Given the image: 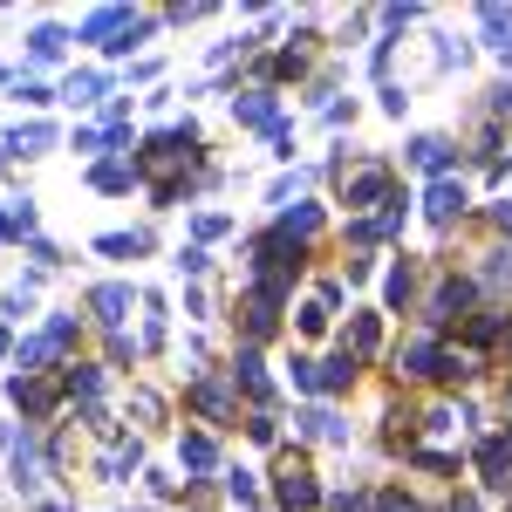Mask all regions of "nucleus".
I'll use <instances>...</instances> for the list:
<instances>
[{"instance_id": "51", "label": "nucleus", "mask_w": 512, "mask_h": 512, "mask_svg": "<svg viewBox=\"0 0 512 512\" xmlns=\"http://www.w3.org/2000/svg\"><path fill=\"white\" fill-rule=\"evenodd\" d=\"M506 410H512V390H506Z\"/></svg>"}, {"instance_id": "10", "label": "nucleus", "mask_w": 512, "mask_h": 512, "mask_svg": "<svg viewBox=\"0 0 512 512\" xmlns=\"http://www.w3.org/2000/svg\"><path fill=\"white\" fill-rule=\"evenodd\" d=\"M192 410L205 424H226L233 417V383H212V376H192Z\"/></svg>"}, {"instance_id": "3", "label": "nucleus", "mask_w": 512, "mask_h": 512, "mask_svg": "<svg viewBox=\"0 0 512 512\" xmlns=\"http://www.w3.org/2000/svg\"><path fill=\"white\" fill-rule=\"evenodd\" d=\"M472 287H478V280L444 274V280L431 287V301H424V321H431V328H451V321H465V308H472Z\"/></svg>"}, {"instance_id": "35", "label": "nucleus", "mask_w": 512, "mask_h": 512, "mask_svg": "<svg viewBox=\"0 0 512 512\" xmlns=\"http://www.w3.org/2000/svg\"><path fill=\"white\" fill-rule=\"evenodd\" d=\"M103 349H110V369H123V362L137 369V342H130L123 328H110V342H103Z\"/></svg>"}, {"instance_id": "38", "label": "nucleus", "mask_w": 512, "mask_h": 512, "mask_svg": "<svg viewBox=\"0 0 512 512\" xmlns=\"http://www.w3.org/2000/svg\"><path fill=\"white\" fill-rule=\"evenodd\" d=\"M328 321H335V308L308 301V308H301V335H328Z\"/></svg>"}, {"instance_id": "31", "label": "nucleus", "mask_w": 512, "mask_h": 512, "mask_svg": "<svg viewBox=\"0 0 512 512\" xmlns=\"http://www.w3.org/2000/svg\"><path fill=\"white\" fill-rule=\"evenodd\" d=\"M192 233H198V246H205V239H226V233H233V219H226V212H198Z\"/></svg>"}, {"instance_id": "45", "label": "nucleus", "mask_w": 512, "mask_h": 512, "mask_svg": "<svg viewBox=\"0 0 512 512\" xmlns=\"http://www.w3.org/2000/svg\"><path fill=\"white\" fill-rule=\"evenodd\" d=\"M417 14H424V7H383V28H390V35H396V28H410Z\"/></svg>"}, {"instance_id": "41", "label": "nucleus", "mask_w": 512, "mask_h": 512, "mask_svg": "<svg viewBox=\"0 0 512 512\" xmlns=\"http://www.w3.org/2000/svg\"><path fill=\"white\" fill-rule=\"evenodd\" d=\"M376 512H417V499H410V492H396V485H390V492H376Z\"/></svg>"}, {"instance_id": "34", "label": "nucleus", "mask_w": 512, "mask_h": 512, "mask_svg": "<svg viewBox=\"0 0 512 512\" xmlns=\"http://www.w3.org/2000/svg\"><path fill=\"white\" fill-rule=\"evenodd\" d=\"M226 499H233V506H253V499H260L253 472H226Z\"/></svg>"}, {"instance_id": "29", "label": "nucleus", "mask_w": 512, "mask_h": 512, "mask_svg": "<svg viewBox=\"0 0 512 512\" xmlns=\"http://www.w3.org/2000/svg\"><path fill=\"white\" fill-rule=\"evenodd\" d=\"M410 294H417V267L403 260V267H390V280H383V301H390V308H410Z\"/></svg>"}, {"instance_id": "14", "label": "nucleus", "mask_w": 512, "mask_h": 512, "mask_svg": "<svg viewBox=\"0 0 512 512\" xmlns=\"http://www.w3.org/2000/svg\"><path fill=\"white\" fill-rule=\"evenodd\" d=\"M0 151H7V158H14V151H21V158H41V151H55V123H14V130L0 137Z\"/></svg>"}, {"instance_id": "13", "label": "nucleus", "mask_w": 512, "mask_h": 512, "mask_svg": "<svg viewBox=\"0 0 512 512\" xmlns=\"http://www.w3.org/2000/svg\"><path fill=\"white\" fill-rule=\"evenodd\" d=\"M130 21H137L130 7H96V14H89V21L76 28V41H96V48H110V41H117Z\"/></svg>"}, {"instance_id": "7", "label": "nucleus", "mask_w": 512, "mask_h": 512, "mask_svg": "<svg viewBox=\"0 0 512 512\" xmlns=\"http://www.w3.org/2000/svg\"><path fill=\"white\" fill-rule=\"evenodd\" d=\"M437 362H444V342H403L396 349V383H437Z\"/></svg>"}, {"instance_id": "6", "label": "nucleus", "mask_w": 512, "mask_h": 512, "mask_svg": "<svg viewBox=\"0 0 512 512\" xmlns=\"http://www.w3.org/2000/svg\"><path fill=\"white\" fill-rule=\"evenodd\" d=\"M472 465H478V485L485 492H512V437H485L472 451Z\"/></svg>"}, {"instance_id": "53", "label": "nucleus", "mask_w": 512, "mask_h": 512, "mask_svg": "<svg viewBox=\"0 0 512 512\" xmlns=\"http://www.w3.org/2000/svg\"><path fill=\"white\" fill-rule=\"evenodd\" d=\"M506 437H512V431H506Z\"/></svg>"}, {"instance_id": "19", "label": "nucleus", "mask_w": 512, "mask_h": 512, "mask_svg": "<svg viewBox=\"0 0 512 512\" xmlns=\"http://www.w3.org/2000/svg\"><path fill=\"white\" fill-rule=\"evenodd\" d=\"M137 465H144V444H137V437H117V444L103 451V465H96V472L110 478V485H123V478L137 472Z\"/></svg>"}, {"instance_id": "23", "label": "nucleus", "mask_w": 512, "mask_h": 512, "mask_svg": "<svg viewBox=\"0 0 512 512\" xmlns=\"http://www.w3.org/2000/svg\"><path fill=\"white\" fill-rule=\"evenodd\" d=\"M355 383V355H328V362H315V396H342Z\"/></svg>"}, {"instance_id": "49", "label": "nucleus", "mask_w": 512, "mask_h": 512, "mask_svg": "<svg viewBox=\"0 0 512 512\" xmlns=\"http://www.w3.org/2000/svg\"><path fill=\"white\" fill-rule=\"evenodd\" d=\"M451 512H485V506H478L472 492H458V499H451Z\"/></svg>"}, {"instance_id": "40", "label": "nucleus", "mask_w": 512, "mask_h": 512, "mask_svg": "<svg viewBox=\"0 0 512 512\" xmlns=\"http://www.w3.org/2000/svg\"><path fill=\"white\" fill-rule=\"evenodd\" d=\"M410 110V89L403 82H383V117H403Z\"/></svg>"}, {"instance_id": "4", "label": "nucleus", "mask_w": 512, "mask_h": 512, "mask_svg": "<svg viewBox=\"0 0 512 512\" xmlns=\"http://www.w3.org/2000/svg\"><path fill=\"white\" fill-rule=\"evenodd\" d=\"M342 198L349 205H390V164H376V158H362L355 171H342Z\"/></svg>"}, {"instance_id": "5", "label": "nucleus", "mask_w": 512, "mask_h": 512, "mask_svg": "<svg viewBox=\"0 0 512 512\" xmlns=\"http://www.w3.org/2000/svg\"><path fill=\"white\" fill-rule=\"evenodd\" d=\"M130 301H137V287H130V280H103V287H89V321L110 335V328H123Z\"/></svg>"}, {"instance_id": "8", "label": "nucleus", "mask_w": 512, "mask_h": 512, "mask_svg": "<svg viewBox=\"0 0 512 512\" xmlns=\"http://www.w3.org/2000/svg\"><path fill=\"white\" fill-rule=\"evenodd\" d=\"M233 117L246 123V130H267V137H280V130H287L274 89H246V96H233Z\"/></svg>"}, {"instance_id": "18", "label": "nucleus", "mask_w": 512, "mask_h": 512, "mask_svg": "<svg viewBox=\"0 0 512 512\" xmlns=\"http://www.w3.org/2000/svg\"><path fill=\"white\" fill-rule=\"evenodd\" d=\"M321 226H328V219H321V205H287L274 233H280V239H294V246H308V239H315Z\"/></svg>"}, {"instance_id": "54", "label": "nucleus", "mask_w": 512, "mask_h": 512, "mask_svg": "<svg viewBox=\"0 0 512 512\" xmlns=\"http://www.w3.org/2000/svg\"><path fill=\"white\" fill-rule=\"evenodd\" d=\"M506 512H512V506H506Z\"/></svg>"}, {"instance_id": "48", "label": "nucleus", "mask_w": 512, "mask_h": 512, "mask_svg": "<svg viewBox=\"0 0 512 512\" xmlns=\"http://www.w3.org/2000/svg\"><path fill=\"white\" fill-rule=\"evenodd\" d=\"M492 226H499V233H512V198H499V205H492Z\"/></svg>"}, {"instance_id": "26", "label": "nucleus", "mask_w": 512, "mask_h": 512, "mask_svg": "<svg viewBox=\"0 0 512 512\" xmlns=\"http://www.w3.org/2000/svg\"><path fill=\"white\" fill-rule=\"evenodd\" d=\"M178 458H185V472H212V465H219V437H212V431H192L185 444H178Z\"/></svg>"}, {"instance_id": "16", "label": "nucleus", "mask_w": 512, "mask_h": 512, "mask_svg": "<svg viewBox=\"0 0 512 512\" xmlns=\"http://www.w3.org/2000/svg\"><path fill=\"white\" fill-rule=\"evenodd\" d=\"M137 178H144L137 158H96V164H89V185H96V192H130Z\"/></svg>"}, {"instance_id": "20", "label": "nucleus", "mask_w": 512, "mask_h": 512, "mask_svg": "<svg viewBox=\"0 0 512 512\" xmlns=\"http://www.w3.org/2000/svg\"><path fill=\"white\" fill-rule=\"evenodd\" d=\"M376 349H383V315H355L349 335H342V355L362 362V355H376Z\"/></svg>"}, {"instance_id": "22", "label": "nucleus", "mask_w": 512, "mask_h": 512, "mask_svg": "<svg viewBox=\"0 0 512 512\" xmlns=\"http://www.w3.org/2000/svg\"><path fill=\"white\" fill-rule=\"evenodd\" d=\"M62 96H69V103H76V110H96V103H103V96H110V76H103V69H76V76H69V89H62Z\"/></svg>"}, {"instance_id": "42", "label": "nucleus", "mask_w": 512, "mask_h": 512, "mask_svg": "<svg viewBox=\"0 0 512 512\" xmlns=\"http://www.w3.org/2000/svg\"><path fill=\"white\" fill-rule=\"evenodd\" d=\"M417 465H424V472H444V478L458 472V458H451V451H417Z\"/></svg>"}, {"instance_id": "15", "label": "nucleus", "mask_w": 512, "mask_h": 512, "mask_svg": "<svg viewBox=\"0 0 512 512\" xmlns=\"http://www.w3.org/2000/svg\"><path fill=\"white\" fill-rule=\"evenodd\" d=\"M506 328H512V308H499V301H492V308L465 315V342H472V349H492V342H499Z\"/></svg>"}, {"instance_id": "17", "label": "nucleus", "mask_w": 512, "mask_h": 512, "mask_svg": "<svg viewBox=\"0 0 512 512\" xmlns=\"http://www.w3.org/2000/svg\"><path fill=\"white\" fill-rule=\"evenodd\" d=\"M424 212H431L437 226H451V219L465 212V178H437L431 192H424Z\"/></svg>"}, {"instance_id": "21", "label": "nucleus", "mask_w": 512, "mask_h": 512, "mask_svg": "<svg viewBox=\"0 0 512 512\" xmlns=\"http://www.w3.org/2000/svg\"><path fill=\"white\" fill-rule=\"evenodd\" d=\"M7 478H14V492H35V485H41V458H35V437H28V431H21L14 458H7Z\"/></svg>"}, {"instance_id": "11", "label": "nucleus", "mask_w": 512, "mask_h": 512, "mask_svg": "<svg viewBox=\"0 0 512 512\" xmlns=\"http://www.w3.org/2000/svg\"><path fill=\"white\" fill-rule=\"evenodd\" d=\"M410 164H417V171H431V178H451L458 144H451V137H410Z\"/></svg>"}, {"instance_id": "50", "label": "nucleus", "mask_w": 512, "mask_h": 512, "mask_svg": "<svg viewBox=\"0 0 512 512\" xmlns=\"http://www.w3.org/2000/svg\"><path fill=\"white\" fill-rule=\"evenodd\" d=\"M0 355H14V349H7V328H0Z\"/></svg>"}, {"instance_id": "46", "label": "nucleus", "mask_w": 512, "mask_h": 512, "mask_svg": "<svg viewBox=\"0 0 512 512\" xmlns=\"http://www.w3.org/2000/svg\"><path fill=\"white\" fill-rule=\"evenodd\" d=\"M328 512H362V492H355V485L349 492H328Z\"/></svg>"}, {"instance_id": "37", "label": "nucleus", "mask_w": 512, "mask_h": 512, "mask_svg": "<svg viewBox=\"0 0 512 512\" xmlns=\"http://www.w3.org/2000/svg\"><path fill=\"white\" fill-rule=\"evenodd\" d=\"M287 383H294V390H308V396H315V355H294V362H287Z\"/></svg>"}, {"instance_id": "25", "label": "nucleus", "mask_w": 512, "mask_h": 512, "mask_svg": "<svg viewBox=\"0 0 512 512\" xmlns=\"http://www.w3.org/2000/svg\"><path fill=\"white\" fill-rule=\"evenodd\" d=\"M0 239H7V246H14V239H35V198L0 205Z\"/></svg>"}, {"instance_id": "27", "label": "nucleus", "mask_w": 512, "mask_h": 512, "mask_svg": "<svg viewBox=\"0 0 512 512\" xmlns=\"http://www.w3.org/2000/svg\"><path fill=\"white\" fill-rule=\"evenodd\" d=\"M96 253H103V260H137V253H151V233H144V226H137V233H103Z\"/></svg>"}, {"instance_id": "39", "label": "nucleus", "mask_w": 512, "mask_h": 512, "mask_svg": "<svg viewBox=\"0 0 512 512\" xmlns=\"http://www.w3.org/2000/svg\"><path fill=\"white\" fill-rule=\"evenodd\" d=\"M246 437H253V444H274V437H280L274 410H253V424H246Z\"/></svg>"}, {"instance_id": "28", "label": "nucleus", "mask_w": 512, "mask_h": 512, "mask_svg": "<svg viewBox=\"0 0 512 512\" xmlns=\"http://www.w3.org/2000/svg\"><path fill=\"white\" fill-rule=\"evenodd\" d=\"M478 287H492V294H512V246H492V253H485V267H478Z\"/></svg>"}, {"instance_id": "43", "label": "nucleus", "mask_w": 512, "mask_h": 512, "mask_svg": "<svg viewBox=\"0 0 512 512\" xmlns=\"http://www.w3.org/2000/svg\"><path fill=\"white\" fill-rule=\"evenodd\" d=\"M390 55H396V35H383L376 48H369V69H376V76H390Z\"/></svg>"}, {"instance_id": "2", "label": "nucleus", "mask_w": 512, "mask_h": 512, "mask_svg": "<svg viewBox=\"0 0 512 512\" xmlns=\"http://www.w3.org/2000/svg\"><path fill=\"white\" fill-rule=\"evenodd\" d=\"M274 499H280V512H315L321 506L315 472H308L301 458H280V465H274Z\"/></svg>"}, {"instance_id": "1", "label": "nucleus", "mask_w": 512, "mask_h": 512, "mask_svg": "<svg viewBox=\"0 0 512 512\" xmlns=\"http://www.w3.org/2000/svg\"><path fill=\"white\" fill-rule=\"evenodd\" d=\"M7 396H14V403H21V417H28V424H48V417H55V410H62V376H7Z\"/></svg>"}, {"instance_id": "12", "label": "nucleus", "mask_w": 512, "mask_h": 512, "mask_svg": "<svg viewBox=\"0 0 512 512\" xmlns=\"http://www.w3.org/2000/svg\"><path fill=\"white\" fill-rule=\"evenodd\" d=\"M294 437H321V444H349V424H342L335 410H321V403H308V410H294Z\"/></svg>"}, {"instance_id": "47", "label": "nucleus", "mask_w": 512, "mask_h": 512, "mask_svg": "<svg viewBox=\"0 0 512 512\" xmlns=\"http://www.w3.org/2000/svg\"><path fill=\"white\" fill-rule=\"evenodd\" d=\"M48 267H62V253H55L48 239H35V274H48Z\"/></svg>"}, {"instance_id": "32", "label": "nucleus", "mask_w": 512, "mask_h": 512, "mask_svg": "<svg viewBox=\"0 0 512 512\" xmlns=\"http://www.w3.org/2000/svg\"><path fill=\"white\" fill-rule=\"evenodd\" d=\"M171 267H178L185 280H198L205 267H212V253H205V246H178V260H171Z\"/></svg>"}, {"instance_id": "24", "label": "nucleus", "mask_w": 512, "mask_h": 512, "mask_svg": "<svg viewBox=\"0 0 512 512\" xmlns=\"http://www.w3.org/2000/svg\"><path fill=\"white\" fill-rule=\"evenodd\" d=\"M69 28H55V21H41L35 35H28V55H35V62H62V55H69Z\"/></svg>"}, {"instance_id": "30", "label": "nucleus", "mask_w": 512, "mask_h": 512, "mask_svg": "<svg viewBox=\"0 0 512 512\" xmlns=\"http://www.w3.org/2000/svg\"><path fill=\"white\" fill-rule=\"evenodd\" d=\"M151 28H158V14H137V21H130V28L110 41V55H130V48H144V41H151Z\"/></svg>"}, {"instance_id": "36", "label": "nucleus", "mask_w": 512, "mask_h": 512, "mask_svg": "<svg viewBox=\"0 0 512 512\" xmlns=\"http://www.w3.org/2000/svg\"><path fill=\"white\" fill-rule=\"evenodd\" d=\"M130 410H137L144 424H158V417H164V396L158 390H130Z\"/></svg>"}, {"instance_id": "44", "label": "nucleus", "mask_w": 512, "mask_h": 512, "mask_svg": "<svg viewBox=\"0 0 512 512\" xmlns=\"http://www.w3.org/2000/svg\"><path fill=\"white\" fill-rule=\"evenodd\" d=\"M485 117L499 123V117H512V82H499V89H492V103H485Z\"/></svg>"}, {"instance_id": "33", "label": "nucleus", "mask_w": 512, "mask_h": 512, "mask_svg": "<svg viewBox=\"0 0 512 512\" xmlns=\"http://www.w3.org/2000/svg\"><path fill=\"white\" fill-rule=\"evenodd\" d=\"M48 96H55L48 82H35V76H14V103H28V110H41Z\"/></svg>"}, {"instance_id": "52", "label": "nucleus", "mask_w": 512, "mask_h": 512, "mask_svg": "<svg viewBox=\"0 0 512 512\" xmlns=\"http://www.w3.org/2000/svg\"><path fill=\"white\" fill-rule=\"evenodd\" d=\"M0 164H7V151H0Z\"/></svg>"}, {"instance_id": "9", "label": "nucleus", "mask_w": 512, "mask_h": 512, "mask_svg": "<svg viewBox=\"0 0 512 512\" xmlns=\"http://www.w3.org/2000/svg\"><path fill=\"white\" fill-rule=\"evenodd\" d=\"M478 28H485V48L512 69V7L506 0H485V7H478Z\"/></svg>"}]
</instances>
